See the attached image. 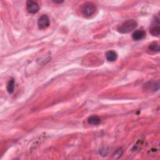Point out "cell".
I'll return each instance as SVG.
<instances>
[{
  "label": "cell",
  "mask_w": 160,
  "mask_h": 160,
  "mask_svg": "<svg viewBox=\"0 0 160 160\" xmlns=\"http://www.w3.org/2000/svg\"><path fill=\"white\" fill-rule=\"evenodd\" d=\"M106 59L108 61H109L110 62H113L116 60V59L118 58V54H117L116 52H115V51L111 50L106 53Z\"/></svg>",
  "instance_id": "52a82bcc"
},
{
  "label": "cell",
  "mask_w": 160,
  "mask_h": 160,
  "mask_svg": "<svg viewBox=\"0 0 160 160\" xmlns=\"http://www.w3.org/2000/svg\"><path fill=\"white\" fill-rule=\"evenodd\" d=\"M137 26V23L133 20H128L124 22L118 29V31L121 33H128L133 31Z\"/></svg>",
  "instance_id": "6da1fadb"
},
{
  "label": "cell",
  "mask_w": 160,
  "mask_h": 160,
  "mask_svg": "<svg viewBox=\"0 0 160 160\" xmlns=\"http://www.w3.org/2000/svg\"><path fill=\"white\" fill-rule=\"evenodd\" d=\"M146 36V32L143 30L135 31L132 35V38L135 41H139L144 39Z\"/></svg>",
  "instance_id": "8992f818"
},
{
  "label": "cell",
  "mask_w": 160,
  "mask_h": 160,
  "mask_svg": "<svg viewBox=\"0 0 160 160\" xmlns=\"http://www.w3.org/2000/svg\"><path fill=\"white\" fill-rule=\"evenodd\" d=\"M26 9L30 13L35 14L38 12L40 7L37 3L32 1H28L26 3Z\"/></svg>",
  "instance_id": "277c9868"
},
{
  "label": "cell",
  "mask_w": 160,
  "mask_h": 160,
  "mask_svg": "<svg viewBox=\"0 0 160 160\" xmlns=\"http://www.w3.org/2000/svg\"><path fill=\"white\" fill-rule=\"evenodd\" d=\"M149 49L154 52H159V46L157 43H153L150 45L149 46Z\"/></svg>",
  "instance_id": "30bf717a"
},
{
  "label": "cell",
  "mask_w": 160,
  "mask_h": 160,
  "mask_svg": "<svg viewBox=\"0 0 160 160\" xmlns=\"http://www.w3.org/2000/svg\"><path fill=\"white\" fill-rule=\"evenodd\" d=\"M50 21L48 16L46 15H42L38 20V25L40 29H45L49 26Z\"/></svg>",
  "instance_id": "5b68a950"
},
{
  "label": "cell",
  "mask_w": 160,
  "mask_h": 160,
  "mask_svg": "<svg viewBox=\"0 0 160 160\" xmlns=\"http://www.w3.org/2000/svg\"><path fill=\"white\" fill-rule=\"evenodd\" d=\"M150 33L154 36H158L160 33V28H159V18L154 17V19L153 21L152 26L150 28Z\"/></svg>",
  "instance_id": "7a4b0ae2"
},
{
  "label": "cell",
  "mask_w": 160,
  "mask_h": 160,
  "mask_svg": "<svg viewBox=\"0 0 160 160\" xmlns=\"http://www.w3.org/2000/svg\"><path fill=\"white\" fill-rule=\"evenodd\" d=\"M123 149L121 148H119L115 152V153L113 154V156L115 158H119L120 157H121V156L123 154Z\"/></svg>",
  "instance_id": "8fae6325"
},
{
  "label": "cell",
  "mask_w": 160,
  "mask_h": 160,
  "mask_svg": "<svg viewBox=\"0 0 160 160\" xmlns=\"http://www.w3.org/2000/svg\"><path fill=\"white\" fill-rule=\"evenodd\" d=\"M88 123L92 125H98L101 123V119L97 116H92L88 118Z\"/></svg>",
  "instance_id": "ba28073f"
},
{
  "label": "cell",
  "mask_w": 160,
  "mask_h": 160,
  "mask_svg": "<svg viewBox=\"0 0 160 160\" xmlns=\"http://www.w3.org/2000/svg\"><path fill=\"white\" fill-rule=\"evenodd\" d=\"M96 11V8L92 3H87L82 8V13L86 16L93 15Z\"/></svg>",
  "instance_id": "3957f363"
},
{
  "label": "cell",
  "mask_w": 160,
  "mask_h": 160,
  "mask_svg": "<svg viewBox=\"0 0 160 160\" xmlns=\"http://www.w3.org/2000/svg\"><path fill=\"white\" fill-rule=\"evenodd\" d=\"M14 89H15V79L13 78H11L7 86L8 92L10 94H12L14 92Z\"/></svg>",
  "instance_id": "9c48e42d"
}]
</instances>
